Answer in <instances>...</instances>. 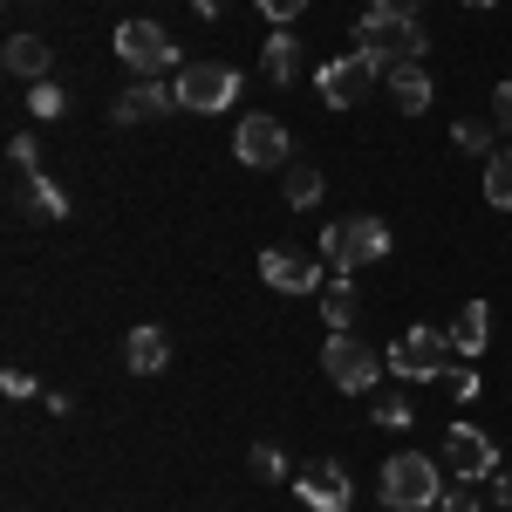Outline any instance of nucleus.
Returning <instances> with one entry per match:
<instances>
[{"instance_id":"393cba45","label":"nucleus","mask_w":512,"mask_h":512,"mask_svg":"<svg viewBox=\"0 0 512 512\" xmlns=\"http://www.w3.org/2000/svg\"><path fill=\"white\" fill-rule=\"evenodd\" d=\"M492 130H499V123H478V117H458V123H451L458 151H492Z\"/></svg>"},{"instance_id":"f704fd0d","label":"nucleus","mask_w":512,"mask_h":512,"mask_svg":"<svg viewBox=\"0 0 512 512\" xmlns=\"http://www.w3.org/2000/svg\"><path fill=\"white\" fill-rule=\"evenodd\" d=\"M376 7H390V14H417L424 0H376Z\"/></svg>"},{"instance_id":"5701e85b","label":"nucleus","mask_w":512,"mask_h":512,"mask_svg":"<svg viewBox=\"0 0 512 512\" xmlns=\"http://www.w3.org/2000/svg\"><path fill=\"white\" fill-rule=\"evenodd\" d=\"M28 110H35L41 123H55V117H62V110H69V96H62L55 82H28Z\"/></svg>"},{"instance_id":"c756f323","label":"nucleus","mask_w":512,"mask_h":512,"mask_svg":"<svg viewBox=\"0 0 512 512\" xmlns=\"http://www.w3.org/2000/svg\"><path fill=\"white\" fill-rule=\"evenodd\" d=\"M444 383H451V396H458V403H472V396L485 390V383H478V369H451Z\"/></svg>"},{"instance_id":"412c9836","label":"nucleus","mask_w":512,"mask_h":512,"mask_svg":"<svg viewBox=\"0 0 512 512\" xmlns=\"http://www.w3.org/2000/svg\"><path fill=\"white\" fill-rule=\"evenodd\" d=\"M280 192H287V205H294V212H315L328 185H321V171H315V164H287V178H280Z\"/></svg>"},{"instance_id":"72a5a7b5","label":"nucleus","mask_w":512,"mask_h":512,"mask_svg":"<svg viewBox=\"0 0 512 512\" xmlns=\"http://www.w3.org/2000/svg\"><path fill=\"white\" fill-rule=\"evenodd\" d=\"M198 7V21H219V14H226V0H192Z\"/></svg>"},{"instance_id":"c9c22d12","label":"nucleus","mask_w":512,"mask_h":512,"mask_svg":"<svg viewBox=\"0 0 512 512\" xmlns=\"http://www.w3.org/2000/svg\"><path fill=\"white\" fill-rule=\"evenodd\" d=\"M465 7H499V0H465Z\"/></svg>"},{"instance_id":"b1692460","label":"nucleus","mask_w":512,"mask_h":512,"mask_svg":"<svg viewBox=\"0 0 512 512\" xmlns=\"http://www.w3.org/2000/svg\"><path fill=\"white\" fill-rule=\"evenodd\" d=\"M41 151H35V137H28V130H14V137H7V171H14V178H28V171H41Z\"/></svg>"},{"instance_id":"7c9ffc66","label":"nucleus","mask_w":512,"mask_h":512,"mask_svg":"<svg viewBox=\"0 0 512 512\" xmlns=\"http://www.w3.org/2000/svg\"><path fill=\"white\" fill-rule=\"evenodd\" d=\"M437 512H478V485H458V492H444V506Z\"/></svg>"},{"instance_id":"473e14b6","label":"nucleus","mask_w":512,"mask_h":512,"mask_svg":"<svg viewBox=\"0 0 512 512\" xmlns=\"http://www.w3.org/2000/svg\"><path fill=\"white\" fill-rule=\"evenodd\" d=\"M492 499H499V506L512 512V472H499V478H492Z\"/></svg>"},{"instance_id":"ddd939ff","label":"nucleus","mask_w":512,"mask_h":512,"mask_svg":"<svg viewBox=\"0 0 512 512\" xmlns=\"http://www.w3.org/2000/svg\"><path fill=\"white\" fill-rule=\"evenodd\" d=\"M171 110H178V82H158V76H137V82L117 96V103H110V117H117V123L171 117Z\"/></svg>"},{"instance_id":"4be33fe9","label":"nucleus","mask_w":512,"mask_h":512,"mask_svg":"<svg viewBox=\"0 0 512 512\" xmlns=\"http://www.w3.org/2000/svg\"><path fill=\"white\" fill-rule=\"evenodd\" d=\"M485 205H499V212H512V144L485 158Z\"/></svg>"},{"instance_id":"6ab92c4d","label":"nucleus","mask_w":512,"mask_h":512,"mask_svg":"<svg viewBox=\"0 0 512 512\" xmlns=\"http://www.w3.org/2000/svg\"><path fill=\"white\" fill-rule=\"evenodd\" d=\"M14 198H21L28 212H41V219H62V212H69V198H62V185H55L48 171H28V178H14Z\"/></svg>"},{"instance_id":"f8f14e48","label":"nucleus","mask_w":512,"mask_h":512,"mask_svg":"<svg viewBox=\"0 0 512 512\" xmlns=\"http://www.w3.org/2000/svg\"><path fill=\"white\" fill-rule=\"evenodd\" d=\"M294 492H301V506L308 512H349L355 485L349 472H342V458H321V465H308V472L294 478Z\"/></svg>"},{"instance_id":"9b49d317","label":"nucleus","mask_w":512,"mask_h":512,"mask_svg":"<svg viewBox=\"0 0 512 512\" xmlns=\"http://www.w3.org/2000/svg\"><path fill=\"white\" fill-rule=\"evenodd\" d=\"M321 267H328V260L301 253V246H267V253H260V280H267L274 294H315Z\"/></svg>"},{"instance_id":"39448f33","label":"nucleus","mask_w":512,"mask_h":512,"mask_svg":"<svg viewBox=\"0 0 512 512\" xmlns=\"http://www.w3.org/2000/svg\"><path fill=\"white\" fill-rule=\"evenodd\" d=\"M383 76H390V69H383L376 55L355 48V55H335V62H321V69H315V96L328 103V110H355Z\"/></svg>"},{"instance_id":"7ed1b4c3","label":"nucleus","mask_w":512,"mask_h":512,"mask_svg":"<svg viewBox=\"0 0 512 512\" xmlns=\"http://www.w3.org/2000/svg\"><path fill=\"white\" fill-rule=\"evenodd\" d=\"M390 253V226L376 219V212H355V219H335L328 233H321V260L328 267H342V274H355V267H369V260H383Z\"/></svg>"},{"instance_id":"4468645a","label":"nucleus","mask_w":512,"mask_h":512,"mask_svg":"<svg viewBox=\"0 0 512 512\" xmlns=\"http://www.w3.org/2000/svg\"><path fill=\"white\" fill-rule=\"evenodd\" d=\"M383 82H390V103L403 110V117H424V110L437 103V89H431V69H424V62H396V69H390Z\"/></svg>"},{"instance_id":"f3484780","label":"nucleus","mask_w":512,"mask_h":512,"mask_svg":"<svg viewBox=\"0 0 512 512\" xmlns=\"http://www.w3.org/2000/svg\"><path fill=\"white\" fill-rule=\"evenodd\" d=\"M444 342H451L458 355H485V342H492V308H485V301H465L458 321L444 328Z\"/></svg>"},{"instance_id":"0eeeda50","label":"nucleus","mask_w":512,"mask_h":512,"mask_svg":"<svg viewBox=\"0 0 512 512\" xmlns=\"http://www.w3.org/2000/svg\"><path fill=\"white\" fill-rule=\"evenodd\" d=\"M444 349H451V342H444L437 328H403L390 349H383V362H390L396 383H437V376H444Z\"/></svg>"},{"instance_id":"aec40b11","label":"nucleus","mask_w":512,"mask_h":512,"mask_svg":"<svg viewBox=\"0 0 512 512\" xmlns=\"http://www.w3.org/2000/svg\"><path fill=\"white\" fill-rule=\"evenodd\" d=\"M355 315H362V301H355V280H328V287H321V321H328V335H342Z\"/></svg>"},{"instance_id":"cd10ccee","label":"nucleus","mask_w":512,"mask_h":512,"mask_svg":"<svg viewBox=\"0 0 512 512\" xmlns=\"http://www.w3.org/2000/svg\"><path fill=\"white\" fill-rule=\"evenodd\" d=\"M260 14H267L274 28H294V21L308 14V0H260Z\"/></svg>"},{"instance_id":"2eb2a0df","label":"nucleus","mask_w":512,"mask_h":512,"mask_svg":"<svg viewBox=\"0 0 512 512\" xmlns=\"http://www.w3.org/2000/svg\"><path fill=\"white\" fill-rule=\"evenodd\" d=\"M164 362H171V335H164V328H151V321H144V328H130V335H123V369L158 376Z\"/></svg>"},{"instance_id":"f257e3e1","label":"nucleus","mask_w":512,"mask_h":512,"mask_svg":"<svg viewBox=\"0 0 512 512\" xmlns=\"http://www.w3.org/2000/svg\"><path fill=\"white\" fill-rule=\"evenodd\" d=\"M355 48H362V55H376L383 69H396V62H424L431 35H424V21H417V14H390V7H376V0H369V14L355 21Z\"/></svg>"},{"instance_id":"1a4fd4ad","label":"nucleus","mask_w":512,"mask_h":512,"mask_svg":"<svg viewBox=\"0 0 512 512\" xmlns=\"http://www.w3.org/2000/svg\"><path fill=\"white\" fill-rule=\"evenodd\" d=\"M117 55H123V69H137V76H164V69H178V41L164 35L158 21H123V28H117Z\"/></svg>"},{"instance_id":"a211bd4d","label":"nucleus","mask_w":512,"mask_h":512,"mask_svg":"<svg viewBox=\"0 0 512 512\" xmlns=\"http://www.w3.org/2000/svg\"><path fill=\"white\" fill-rule=\"evenodd\" d=\"M260 69H267V82L301 76V41H294V28H274V35L260 41Z\"/></svg>"},{"instance_id":"20e7f679","label":"nucleus","mask_w":512,"mask_h":512,"mask_svg":"<svg viewBox=\"0 0 512 512\" xmlns=\"http://www.w3.org/2000/svg\"><path fill=\"white\" fill-rule=\"evenodd\" d=\"M321 369H328V383H335L342 396H369V390H376V376H390V362L369 349V342H355L349 328H342V335H328Z\"/></svg>"},{"instance_id":"423d86ee","label":"nucleus","mask_w":512,"mask_h":512,"mask_svg":"<svg viewBox=\"0 0 512 512\" xmlns=\"http://www.w3.org/2000/svg\"><path fill=\"white\" fill-rule=\"evenodd\" d=\"M233 96H239L233 62H185V69H178V110H192V117L233 110Z\"/></svg>"},{"instance_id":"2f4dec72","label":"nucleus","mask_w":512,"mask_h":512,"mask_svg":"<svg viewBox=\"0 0 512 512\" xmlns=\"http://www.w3.org/2000/svg\"><path fill=\"white\" fill-rule=\"evenodd\" d=\"M0 390L21 403V396H35V376H28V369H7V376H0Z\"/></svg>"},{"instance_id":"6e6552de","label":"nucleus","mask_w":512,"mask_h":512,"mask_svg":"<svg viewBox=\"0 0 512 512\" xmlns=\"http://www.w3.org/2000/svg\"><path fill=\"white\" fill-rule=\"evenodd\" d=\"M437 465L444 478H458V485H478V478H499V444L472 424H451L444 431V451H437Z\"/></svg>"},{"instance_id":"9d476101","label":"nucleus","mask_w":512,"mask_h":512,"mask_svg":"<svg viewBox=\"0 0 512 512\" xmlns=\"http://www.w3.org/2000/svg\"><path fill=\"white\" fill-rule=\"evenodd\" d=\"M287 151H294V137H287L280 117H246L239 137H233V158L246 164V171H274V164H287Z\"/></svg>"},{"instance_id":"c85d7f7f","label":"nucleus","mask_w":512,"mask_h":512,"mask_svg":"<svg viewBox=\"0 0 512 512\" xmlns=\"http://www.w3.org/2000/svg\"><path fill=\"white\" fill-rule=\"evenodd\" d=\"M492 123H499V130L512 137V76L499 82V89H492Z\"/></svg>"},{"instance_id":"a878e982","label":"nucleus","mask_w":512,"mask_h":512,"mask_svg":"<svg viewBox=\"0 0 512 512\" xmlns=\"http://www.w3.org/2000/svg\"><path fill=\"white\" fill-rule=\"evenodd\" d=\"M376 424H383V431H410L417 417H410V403H403V396H376Z\"/></svg>"},{"instance_id":"f03ea898","label":"nucleus","mask_w":512,"mask_h":512,"mask_svg":"<svg viewBox=\"0 0 512 512\" xmlns=\"http://www.w3.org/2000/svg\"><path fill=\"white\" fill-rule=\"evenodd\" d=\"M383 506L390 512H424V506H444V465L424 458V451H396L383 478H376Z\"/></svg>"},{"instance_id":"dca6fc26","label":"nucleus","mask_w":512,"mask_h":512,"mask_svg":"<svg viewBox=\"0 0 512 512\" xmlns=\"http://www.w3.org/2000/svg\"><path fill=\"white\" fill-rule=\"evenodd\" d=\"M48 69H55V48H48L41 35H7V76L48 82Z\"/></svg>"},{"instance_id":"bb28decb","label":"nucleus","mask_w":512,"mask_h":512,"mask_svg":"<svg viewBox=\"0 0 512 512\" xmlns=\"http://www.w3.org/2000/svg\"><path fill=\"white\" fill-rule=\"evenodd\" d=\"M253 472L260 478H287V451H280V444H253Z\"/></svg>"}]
</instances>
